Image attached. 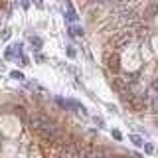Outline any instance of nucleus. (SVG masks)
Instances as JSON below:
<instances>
[{
	"label": "nucleus",
	"instance_id": "obj_1",
	"mask_svg": "<svg viewBox=\"0 0 158 158\" xmlns=\"http://www.w3.org/2000/svg\"><path fill=\"white\" fill-rule=\"evenodd\" d=\"M128 138H130V140H132V142H134L136 146H142V144H144V140H142L140 136H136V134H130Z\"/></svg>",
	"mask_w": 158,
	"mask_h": 158
},
{
	"label": "nucleus",
	"instance_id": "obj_2",
	"mask_svg": "<svg viewBox=\"0 0 158 158\" xmlns=\"http://www.w3.org/2000/svg\"><path fill=\"white\" fill-rule=\"evenodd\" d=\"M12 77H16V79H24V75H22V73H18V71H12Z\"/></svg>",
	"mask_w": 158,
	"mask_h": 158
},
{
	"label": "nucleus",
	"instance_id": "obj_3",
	"mask_svg": "<svg viewBox=\"0 0 158 158\" xmlns=\"http://www.w3.org/2000/svg\"><path fill=\"white\" fill-rule=\"evenodd\" d=\"M36 4H38V6H41V0H36Z\"/></svg>",
	"mask_w": 158,
	"mask_h": 158
}]
</instances>
